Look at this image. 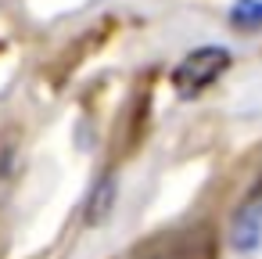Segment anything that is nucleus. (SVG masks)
<instances>
[{"label":"nucleus","mask_w":262,"mask_h":259,"mask_svg":"<svg viewBox=\"0 0 262 259\" xmlns=\"http://www.w3.org/2000/svg\"><path fill=\"white\" fill-rule=\"evenodd\" d=\"M226 69H230V51H223V47H198L172 69V87H176V94L194 97L205 87H212Z\"/></svg>","instance_id":"f257e3e1"},{"label":"nucleus","mask_w":262,"mask_h":259,"mask_svg":"<svg viewBox=\"0 0 262 259\" xmlns=\"http://www.w3.org/2000/svg\"><path fill=\"white\" fill-rule=\"evenodd\" d=\"M233 22H241V26H258V22H262V4H258V0H244V4H237V8H233Z\"/></svg>","instance_id":"7ed1b4c3"},{"label":"nucleus","mask_w":262,"mask_h":259,"mask_svg":"<svg viewBox=\"0 0 262 259\" xmlns=\"http://www.w3.org/2000/svg\"><path fill=\"white\" fill-rule=\"evenodd\" d=\"M155 259H215V237L208 227H198V230H187L180 234L162 255Z\"/></svg>","instance_id":"f03ea898"}]
</instances>
